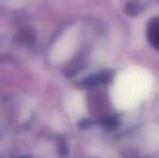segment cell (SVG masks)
I'll list each match as a JSON object with an SVG mask.
<instances>
[{"instance_id": "cell-3", "label": "cell", "mask_w": 159, "mask_h": 158, "mask_svg": "<svg viewBox=\"0 0 159 158\" xmlns=\"http://www.w3.org/2000/svg\"><path fill=\"white\" fill-rule=\"evenodd\" d=\"M68 108L73 115H81L84 111V103L81 95L74 94L68 101Z\"/></svg>"}, {"instance_id": "cell-1", "label": "cell", "mask_w": 159, "mask_h": 158, "mask_svg": "<svg viewBox=\"0 0 159 158\" xmlns=\"http://www.w3.org/2000/svg\"><path fill=\"white\" fill-rule=\"evenodd\" d=\"M153 77L145 68L132 66L116 77L111 87V97L118 110H130L140 104L149 94Z\"/></svg>"}, {"instance_id": "cell-2", "label": "cell", "mask_w": 159, "mask_h": 158, "mask_svg": "<svg viewBox=\"0 0 159 158\" xmlns=\"http://www.w3.org/2000/svg\"><path fill=\"white\" fill-rule=\"evenodd\" d=\"M78 42V30L76 28H70L64 36H62L61 40L57 42L55 48L54 59L57 62H65L74 54Z\"/></svg>"}]
</instances>
